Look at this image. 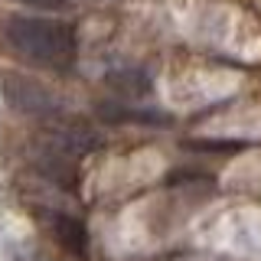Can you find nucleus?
Masks as SVG:
<instances>
[{"instance_id": "obj_3", "label": "nucleus", "mask_w": 261, "mask_h": 261, "mask_svg": "<svg viewBox=\"0 0 261 261\" xmlns=\"http://www.w3.org/2000/svg\"><path fill=\"white\" fill-rule=\"evenodd\" d=\"M43 134H46V144L53 150L65 153V157H85L101 144L98 130L88 121L72 118V114H56V118L43 121Z\"/></svg>"}, {"instance_id": "obj_1", "label": "nucleus", "mask_w": 261, "mask_h": 261, "mask_svg": "<svg viewBox=\"0 0 261 261\" xmlns=\"http://www.w3.org/2000/svg\"><path fill=\"white\" fill-rule=\"evenodd\" d=\"M4 43L27 62L46 65L56 72L75 62V30L56 16L10 13L4 20Z\"/></svg>"}, {"instance_id": "obj_6", "label": "nucleus", "mask_w": 261, "mask_h": 261, "mask_svg": "<svg viewBox=\"0 0 261 261\" xmlns=\"http://www.w3.org/2000/svg\"><path fill=\"white\" fill-rule=\"evenodd\" d=\"M108 85L114 88V92L127 95V98H141V95L150 92V79H147L141 69H121V72H111V75H108Z\"/></svg>"}, {"instance_id": "obj_7", "label": "nucleus", "mask_w": 261, "mask_h": 261, "mask_svg": "<svg viewBox=\"0 0 261 261\" xmlns=\"http://www.w3.org/2000/svg\"><path fill=\"white\" fill-rule=\"evenodd\" d=\"M27 4H33V7H65L69 0H27Z\"/></svg>"}, {"instance_id": "obj_5", "label": "nucleus", "mask_w": 261, "mask_h": 261, "mask_svg": "<svg viewBox=\"0 0 261 261\" xmlns=\"http://www.w3.org/2000/svg\"><path fill=\"white\" fill-rule=\"evenodd\" d=\"M62 157H65V153H59V150H43L36 157V167L43 170L46 179H53L56 186L72 190V186H75V170H72V163H65Z\"/></svg>"}, {"instance_id": "obj_4", "label": "nucleus", "mask_w": 261, "mask_h": 261, "mask_svg": "<svg viewBox=\"0 0 261 261\" xmlns=\"http://www.w3.org/2000/svg\"><path fill=\"white\" fill-rule=\"evenodd\" d=\"M36 219H39V225L53 235V242H59L65 251H72V255H79V258L88 255V232H85V225H82V219L69 216V212H62V209H39Z\"/></svg>"}, {"instance_id": "obj_2", "label": "nucleus", "mask_w": 261, "mask_h": 261, "mask_svg": "<svg viewBox=\"0 0 261 261\" xmlns=\"http://www.w3.org/2000/svg\"><path fill=\"white\" fill-rule=\"evenodd\" d=\"M0 95H4L7 108L16 114H30V118H56L62 114V105L43 82L23 75V72H0Z\"/></svg>"}]
</instances>
